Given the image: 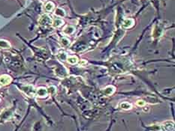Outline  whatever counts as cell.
Here are the masks:
<instances>
[{
	"label": "cell",
	"mask_w": 175,
	"mask_h": 131,
	"mask_svg": "<svg viewBox=\"0 0 175 131\" xmlns=\"http://www.w3.org/2000/svg\"><path fill=\"white\" fill-rule=\"evenodd\" d=\"M21 90L28 97H34L35 94H36V90L35 89L33 85H26L22 86Z\"/></svg>",
	"instance_id": "1"
},
{
	"label": "cell",
	"mask_w": 175,
	"mask_h": 131,
	"mask_svg": "<svg viewBox=\"0 0 175 131\" xmlns=\"http://www.w3.org/2000/svg\"><path fill=\"white\" fill-rule=\"evenodd\" d=\"M161 129L163 131H174V122L168 121L161 125Z\"/></svg>",
	"instance_id": "2"
},
{
	"label": "cell",
	"mask_w": 175,
	"mask_h": 131,
	"mask_svg": "<svg viewBox=\"0 0 175 131\" xmlns=\"http://www.w3.org/2000/svg\"><path fill=\"white\" fill-rule=\"evenodd\" d=\"M38 23L41 26H49L52 24V19L47 14H43L40 17Z\"/></svg>",
	"instance_id": "3"
},
{
	"label": "cell",
	"mask_w": 175,
	"mask_h": 131,
	"mask_svg": "<svg viewBox=\"0 0 175 131\" xmlns=\"http://www.w3.org/2000/svg\"><path fill=\"white\" fill-rule=\"evenodd\" d=\"M12 81V79L10 76L7 74H3L0 76V85H7L10 84Z\"/></svg>",
	"instance_id": "4"
},
{
	"label": "cell",
	"mask_w": 175,
	"mask_h": 131,
	"mask_svg": "<svg viewBox=\"0 0 175 131\" xmlns=\"http://www.w3.org/2000/svg\"><path fill=\"white\" fill-rule=\"evenodd\" d=\"M36 94L39 97H45L48 94L47 89L44 87H40L36 90Z\"/></svg>",
	"instance_id": "5"
},
{
	"label": "cell",
	"mask_w": 175,
	"mask_h": 131,
	"mask_svg": "<svg viewBox=\"0 0 175 131\" xmlns=\"http://www.w3.org/2000/svg\"><path fill=\"white\" fill-rule=\"evenodd\" d=\"M134 24H135V20L133 19H126L123 22L122 26L124 29H129V28H132Z\"/></svg>",
	"instance_id": "6"
},
{
	"label": "cell",
	"mask_w": 175,
	"mask_h": 131,
	"mask_svg": "<svg viewBox=\"0 0 175 131\" xmlns=\"http://www.w3.org/2000/svg\"><path fill=\"white\" fill-rule=\"evenodd\" d=\"M64 23L63 20L61 17H56L52 20V26L54 28H59Z\"/></svg>",
	"instance_id": "7"
},
{
	"label": "cell",
	"mask_w": 175,
	"mask_h": 131,
	"mask_svg": "<svg viewBox=\"0 0 175 131\" xmlns=\"http://www.w3.org/2000/svg\"><path fill=\"white\" fill-rule=\"evenodd\" d=\"M114 92H115V87L113 85H109L104 89V94H106L107 96L111 95L114 94Z\"/></svg>",
	"instance_id": "8"
},
{
	"label": "cell",
	"mask_w": 175,
	"mask_h": 131,
	"mask_svg": "<svg viewBox=\"0 0 175 131\" xmlns=\"http://www.w3.org/2000/svg\"><path fill=\"white\" fill-rule=\"evenodd\" d=\"M55 6L52 2H48L44 5V11L46 12H51L54 9Z\"/></svg>",
	"instance_id": "9"
},
{
	"label": "cell",
	"mask_w": 175,
	"mask_h": 131,
	"mask_svg": "<svg viewBox=\"0 0 175 131\" xmlns=\"http://www.w3.org/2000/svg\"><path fill=\"white\" fill-rule=\"evenodd\" d=\"M0 48L9 49L11 48V43L6 40H0Z\"/></svg>",
	"instance_id": "10"
},
{
	"label": "cell",
	"mask_w": 175,
	"mask_h": 131,
	"mask_svg": "<svg viewBox=\"0 0 175 131\" xmlns=\"http://www.w3.org/2000/svg\"><path fill=\"white\" fill-rule=\"evenodd\" d=\"M66 60L70 65H76L78 62V59L76 56H68Z\"/></svg>",
	"instance_id": "11"
},
{
	"label": "cell",
	"mask_w": 175,
	"mask_h": 131,
	"mask_svg": "<svg viewBox=\"0 0 175 131\" xmlns=\"http://www.w3.org/2000/svg\"><path fill=\"white\" fill-rule=\"evenodd\" d=\"M119 106H120L121 109H123V110H131V109H132V105L128 102H123V103H121L120 105H119Z\"/></svg>",
	"instance_id": "12"
},
{
	"label": "cell",
	"mask_w": 175,
	"mask_h": 131,
	"mask_svg": "<svg viewBox=\"0 0 175 131\" xmlns=\"http://www.w3.org/2000/svg\"><path fill=\"white\" fill-rule=\"evenodd\" d=\"M74 32V28L73 26H66L63 30V33L64 34H67V35L72 34Z\"/></svg>",
	"instance_id": "13"
},
{
	"label": "cell",
	"mask_w": 175,
	"mask_h": 131,
	"mask_svg": "<svg viewBox=\"0 0 175 131\" xmlns=\"http://www.w3.org/2000/svg\"><path fill=\"white\" fill-rule=\"evenodd\" d=\"M55 14L59 17H65V11H64V10H63V9L57 8L56 11H55Z\"/></svg>",
	"instance_id": "14"
},
{
	"label": "cell",
	"mask_w": 175,
	"mask_h": 131,
	"mask_svg": "<svg viewBox=\"0 0 175 131\" xmlns=\"http://www.w3.org/2000/svg\"><path fill=\"white\" fill-rule=\"evenodd\" d=\"M57 57H58V59H59L60 60H61V61H65V60H66V59L68 56H67V55L65 52H59V53H58Z\"/></svg>",
	"instance_id": "15"
},
{
	"label": "cell",
	"mask_w": 175,
	"mask_h": 131,
	"mask_svg": "<svg viewBox=\"0 0 175 131\" xmlns=\"http://www.w3.org/2000/svg\"><path fill=\"white\" fill-rule=\"evenodd\" d=\"M61 43L63 45V46H68V45H69V43H70V42H69V40H68L67 38H63V39L61 40Z\"/></svg>",
	"instance_id": "16"
},
{
	"label": "cell",
	"mask_w": 175,
	"mask_h": 131,
	"mask_svg": "<svg viewBox=\"0 0 175 131\" xmlns=\"http://www.w3.org/2000/svg\"><path fill=\"white\" fill-rule=\"evenodd\" d=\"M47 92H48V93L53 94H54L55 92H56V88H55L54 86L49 87L48 89H47Z\"/></svg>",
	"instance_id": "17"
},
{
	"label": "cell",
	"mask_w": 175,
	"mask_h": 131,
	"mask_svg": "<svg viewBox=\"0 0 175 131\" xmlns=\"http://www.w3.org/2000/svg\"><path fill=\"white\" fill-rule=\"evenodd\" d=\"M136 104L138 106H144L145 104H146V103H145V101H142V100H139V101H138L137 102H136Z\"/></svg>",
	"instance_id": "18"
},
{
	"label": "cell",
	"mask_w": 175,
	"mask_h": 131,
	"mask_svg": "<svg viewBox=\"0 0 175 131\" xmlns=\"http://www.w3.org/2000/svg\"><path fill=\"white\" fill-rule=\"evenodd\" d=\"M87 61H85V60L82 59L79 62V65H81V66H84L85 65H87Z\"/></svg>",
	"instance_id": "19"
}]
</instances>
